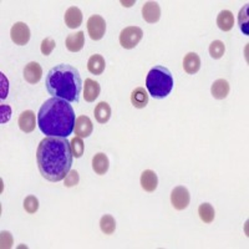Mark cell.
Wrapping results in <instances>:
<instances>
[{
	"mask_svg": "<svg viewBox=\"0 0 249 249\" xmlns=\"http://www.w3.org/2000/svg\"><path fill=\"white\" fill-rule=\"evenodd\" d=\"M71 144L64 137H45L39 143L36 161L40 175L50 182H60L71 171Z\"/></svg>",
	"mask_w": 249,
	"mask_h": 249,
	"instance_id": "obj_1",
	"label": "cell"
},
{
	"mask_svg": "<svg viewBox=\"0 0 249 249\" xmlns=\"http://www.w3.org/2000/svg\"><path fill=\"white\" fill-rule=\"evenodd\" d=\"M75 111L65 100L51 97L37 112V126L48 137H69L75 128Z\"/></svg>",
	"mask_w": 249,
	"mask_h": 249,
	"instance_id": "obj_2",
	"label": "cell"
},
{
	"mask_svg": "<svg viewBox=\"0 0 249 249\" xmlns=\"http://www.w3.org/2000/svg\"><path fill=\"white\" fill-rule=\"evenodd\" d=\"M45 86L53 97H59L68 102H77L82 90V80L76 68L60 64L50 69L46 75Z\"/></svg>",
	"mask_w": 249,
	"mask_h": 249,
	"instance_id": "obj_3",
	"label": "cell"
},
{
	"mask_svg": "<svg viewBox=\"0 0 249 249\" xmlns=\"http://www.w3.org/2000/svg\"><path fill=\"white\" fill-rule=\"evenodd\" d=\"M146 88L155 99H164L173 89V77L171 71L164 66H155L146 77Z\"/></svg>",
	"mask_w": 249,
	"mask_h": 249,
	"instance_id": "obj_4",
	"label": "cell"
},
{
	"mask_svg": "<svg viewBox=\"0 0 249 249\" xmlns=\"http://www.w3.org/2000/svg\"><path fill=\"white\" fill-rule=\"evenodd\" d=\"M143 37V31L139 26H127L120 34V44L124 49H133L139 45Z\"/></svg>",
	"mask_w": 249,
	"mask_h": 249,
	"instance_id": "obj_5",
	"label": "cell"
},
{
	"mask_svg": "<svg viewBox=\"0 0 249 249\" xmlns=\"http://www.w3.org/2000/svg\"><path fill=\"white\" fill-rule=\"evenodd\" d=\"M88 33L95 41L101 40L106 33V21L101 15H91L88 20Z\"/></svg>",
	"mask_w": 249,
	"mask_h": 249,
	"instance_id": "obj_6",
	"label": "cell"
},
{
	"mask_svg": "<svg viewBox=\"0 0 249 249\" xmlns=\"http://www.w3.org/2000/svg\"><path fill=\"white\" fill-rule=\"evenodd\" d=\"M191 202V195L188 192L186 187L178 186L173 188L172 193H171V203L175 207V210L183 211L187 207L190 206Z\"/></svg>",
	"mask_w": 249,
	"mask_h": 249,
	"instance_id": "obj_7",
	"label": "cell"
},
{
	"mask_svg": "<svg viewBox=\"0 0 249 249\" xmlns=\"http://www.w3.org/2000/svg\"><path fill=\"white\" fill-rule=\"evenodd\" d=\"M31 33L29 26L26 25L25 23H15L14 25L12 26V30H10V37H12L13 43L15 45L19 46H24L29 43V40H30Z\"/></svg>",
	"mask_w": 249,
	"mask_h": 249,
	"instance_id": "obj_8",
	"label": "cell"
},
{
	"mask_svg": "<svg viewBox=\"0 0 249 249\" xmlns=\"http://www.w3.org/2000/svg\"><path fill=\"white\" fill-rule=\"evenodd\" d=\"M142 18L148 24L157 23L161 18V8L156 1H147L142 6Z\"/></svg>",
	"mask_w": 249,
	"mask_h": 249,
	"instance_id": "obj_9",
	"label": "cell"
},
{
	"mask_svg": "<svg viewBox=\"0 0 249 249\" xmlns=\"http://www.w3.org/2000/svg\"><path fill=\"white\" fill-rule=\"evenodd\" d=\"M36 121L37 117L35 116V112L31 110H26L24 112H21V115L19 116L18 120V124H19V128L23 132L30 133L35 130L36 127Z\"/></svg>",
	"mask_w": 249,
	"mask_h": 249,
	"instance_id": "obj_10",
	"label": "cell"
},
{
	"mask_svg": "<svg viewBox=\"0 0 249 249\" xmlns=\"http://www.w3.org/2000/svg\"><path fill=\"white\" fill-rule=\"evenodd\" d=\"M41 77H43V68L40 66V64L35 61L29 62L25 69H24V79H25V81L31 84V85H35L41 80Z\"/></svg>",
	"mask_w": 249,
	"mask_h": 249,
	"instance_id": "obj_11",
	"label": "cell"
},
{
	"mask_svg": "<svg viewBox=\"0 0 249 249\" xmlns=\"http://www.w3.org/2000/svg\"><path fill=\"white\" fill-rule=\"evenodd\" d=\"M75 135L81 139H86L92 133L93 131V124L90 117L88 116H79L75 121Z\"/></svg>",
	"mask_w": 249,
	"mask_h": 249,
	"instance_id": "obj_12",
	"label": "cell"
},
{
	"mask_svg": "<svg viewBox=\"0 0 249 249\" xmlns=\"http://www.w3.org/2000/svg\"><path fill=\"white\" fill-rule=\"evenodd\" d=\"M66 49L71 53H79L85 45V34L84 31H77L76 34H70L66 37Z\"/></svg>",
	"mask_w": 249,
	"mask_h": 249,
	"instance_id": "obj_13",
	"label": "cell"
},
{
	"mask_svg": "<svg viewBox=\"0 0 249 249\" xmlns=\"http://www.w3.org/2000/svg\"><path fill=\"white\" fill-rule=\"evenodd\" d=\"M64 19L69 29H76L82 24V12L77 6H71L66 10Z\"/></svg>",
	"mask_w": 249,
	"mask_h": 249,
	"instance_id": "obj_14",
	"label": "cell"
},
{
	"mask_svg": "<svg viewBox=\"0 0 249 249\" xmlns=\"http://www.w3.org/2000/svg\"><path fill=\"white\" fill-rule=\"evenodd\" d=\"M159 186V177L153 171L146 170L141 175V187L146 192H155Z\"/></svg>",
	"mask_w": 249,
	"mask_h": 249,
	"instance_id": "obj_15",
	"label": "cell"
},
{
	"mask_svg": "<svg viewBox=\"0 0 249 249\" xmlns=\"http://www.w3.org/2000/svg\"><path fill=\"white\" fill-rule=\"evenodd\" d=\"M183 69L187 74L195 75L201 69V59L196 53H188L183 59Z\"/></svg>",
	"mask_w": 249,
	"mask_h": 249,
	"instance_id": "obj_16",
	"label": "cell"
},
{
	"mask_svg": "<svg viewBox=\"0 0 249 249\" xmlns=\"http://www.w3.org/2000/svg\"><path fill=\"white\" fill-rule=\"evenodd\" d=\"M230 84L228 81L224 79H218L213 82L212 88H211V92H212V96L217 100H223L228 96L230 93Z\"/></svg>",
	"mask_w": 249,
	"mask_h": 249,
	"instance_id": "obj_17",
	"label": "cell"
},
{
	"mask_svg": "<svg viewBox=\"0 0 249 249\" xmlns=\"http://www.w3.org/2000/svg\"><path fill=\"white\" fill-rule=\"evenodd\" d=\"M100 91V84L92 79H86L85 80V88H84V99L88 102H93L99 97Z\"/></svg>",
	"mask_w": 249,
	"mask_h": 249,
	"instance_id": "obj_18",
	"label": "cell"
},
{
	"mask_svg": "<svg viewBox=\"0 0 249 249\" xmlns=\"http://www.w3.org/2000/svg\"><path fill=\"white\" fill-rule=\"evenodd\" d=\"M110 167V162H108L107 156L105 153H96L92 159V170L95 171L96 175H105Z\"/></svg>",
	"mask_w": 249,
	"mask_h": 249,
	"instance_id": "obj_19",
	"label": "cell"
},
{
	"mask_svg": "<svg viewBox=\"0 0 249 249\" xmlns=\"http://www.w3.org/2000/svg\"><path fill=\"white\" fill-rule=\"evenodd\" d=\"M217 25L222 31H231L234 26V15L230 10H222L217 17Z\"/></svg>",
	"mask_w": 249,
	"mask_h": 249,
	"instance_id": "obj_20",
	"label": "cell"
},
{
	"mask_svg": "<svg viewBox=\"0 0 249 249\" xmlns=\"http://www.w3.org/2000/svg\"><path fill=\"white\" fill-rule=\"evenodd\" d=\"M106 68L105 59L102 55L95 54L89 59L88 61V70L92 75H101Z\"/></svg>",
	"mask_w": 249,
	"mask_h": 249,
	"instance_id": "obj_21",
	"label": "cell"
},
{
	"mask_svg": "<svg viewBox=\"0 0 249 249\" xmlns=\"http://www.w3.org/2000/svg\"><path fill=\"white\" fill-rule=\"evenodd\" d=\"M131 104L136 108H144L148 104V93L143 88H137L131 93Z\"/></svg>",
	"mask_w": 249,
	"mask_h": 249,
	"instance_id": "obj_22",
	"label": "cell"
},
{
	"mask_svg": "<svg viewBox=\"0 0 249 249\" xmlns=\"http://www.w3.org/2000/svg\"><path fill=\"white\" fill-rule=\"evenodd\" d=\"M93 113H95V119H96V121L99 122V124H106L111 117L110 105H108L107 102L101 101L99 105H96Z\"/></svg>",
	"mask_w": 249,
	"mask_h": 249,
	"instance_id": "obj_23",
	"label": "cell"
},
{
	"mask_svg": "<svg viewBox=\"0 0 249 249\" xmlns=\"http://www.w3.org/2000/svg\"><path fill=\"white\" fill-rule=\"evenodd\" d=\"M198 214L199 218L202 219V222H204V223L207 224L212 223V222L214 221V208H213L212 204L210 203H202L201 206L198 207Z\"/></svg>",
	"mask_w": 249,
	"mask_h": 249,
	"instance_id": "obj_24",
	"label": "cell"
},
{
	"mask_svg": "<svg viewBox=\"0 0 249 249\" xmlns=\"http://www.w3.org/2000/svg\"><path fill=\"white\" fill-rule=\"evenodd\" d=\"M100 228L105 234H112L116 230V222L115 218L110 214H105L100 219Z\"/></svg>",
	"mask_w": 249,
	"mask_h": 249,
	"instance_id": "obj_25",
	"label": "cell"
},
{
	"mask_svg": "<svg viewBox=\"0 0 249 249\" xmlns=\"http://www.w3.org/2000/svg\"><path fill=\"white\" fill-rule=\"evenodd\" d=\"M238 25L244 35H249V26H248V4L244 5L238 15Z\"/></svg>",
	"mask_w": 249,
	"mask_h": 249,
	"instance_id": "obj_26",
	"label": "cell"
},
{
	"mask_svg": "<svg viewBox=\"0 0 249 249\" xmlns=\"http://www.w3.org/2000/svg\"><path fill=\"white\" fill-rule=\"evenodd\" d=\"M224 51H226V45L221 40H214L210 45V55L213 59H221L224 55Z\"/></svg>",
	"mask_w": 249,
	"mask_h": 249,
	"instance_id": "obj_27",
	"label": "cell"
},
{
	"mask_svg": "<svg viewBox=\"0 0 249 249\" xmlns=\"http://www.w3.org/2000/svg\"><path fill=\"white\" fill-rule=\"evenodd\" d=\"M70 144L72 156H74L75 159H81L82 155H84V151H85V144H84L81 137H74V139L71 140Z\"/></svg>",
	"mask_w": 249,
	"mask_h": 249,
	"instance_id": "obj_28",
	"label": "cell"
},
{
	"mask_svg": "<svg viewBox=\"0 0 249 249\" xmlns=\"http://www.w3.org/2000/svg\"><path fill=\"white\" fill-rule=\"evenodd\" d=\"M24 210L29 213V214H34L39 210V201L35 196H28L24 199Z\"/></svg>",
	"mask_w": 249,
	"mask_h": 249,
	"instance_id": "obj_29",
	"label": "cell"
},
{
	"mask_svg": "<svg viewBox=\"0 0 249 249\" xmlns=\"http://www.w3.org/2000/svg\"><path fill=\"white\" fill-rule=\"evenodd\" d=\"M56 46V43H55L54 39H51V37H46V39L43 40V43H41V46H40V50H41V54L48 56L53 53V50Z\"/></svg>",
	"mask_w": 249,
	"mask_h": 249,
	"instance_id": "obj_30",
	"label": "cell"
},
{
	"mask_svg": "<svg viewBox=\"0 0 249 249\" xmlns=\"http://www.w3.org/2000/svg\"><path fill=\"white\" fill-rule=\"evenodd\" d=\"M80 181V177H79V172L75 170H71L70 172L66 175V177L64 178V184L65 187L70 188V187H75Z\"/></svg>",
	"mask_w": 249,
	"mask_h": 249,
	"instance_id": "obj_31",
	"label": "cell"
},
{
	"mask_svg": "<svg viewBox=\"0 0 249 249\" xmlns=\"http://www.w3.org/2000/svg\"><path fill=\"white\" fill-rule=\"evenodd\" d=\"M0 243H1V248L9 249L13 247V235L10 232H1L0 235Z\"/></svg>",
	"mask_w": 249,
	"mask_h": 249,
	"instance_id": "obj_32",
	"label": "cell"
},
{
	"mask_svg": "<svg viewBox=\"0 0 249 249\" xmlns=\"http://www.w3.org/2000/svg\"><path fill=\"white\" fill-rule=\"evenodd\" d=\"M0 111H1V124H5V122H8L9 120H10V117H12V108H10V106L8 105H1L0 106Z\"/></svg>",
	"mask_w": 249,
	"mask_h": 249,
	"instance_id": "obj_33",
	"label": "cell"
},
{
	"mask_svg": "<svg viewBox=\"0 0 249 249\" xmlns=\"http://www.w3.org/2000/svg\"><path fill=\"white\" fill-rule=\"evenodd\" d=\"M1 77V99H5L8 96V80L3 74H0Z\"/></svg>",
	"mask_w": 249,
	"mask_h": 249,
	"instance_id": "obj_34",
	"label": "cell"
}]
</instances>
